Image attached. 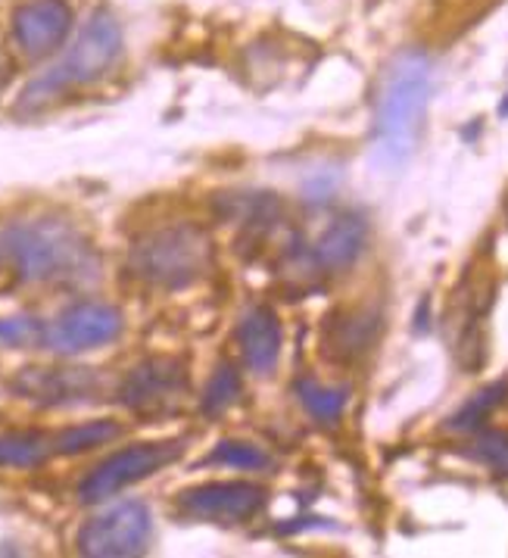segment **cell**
<instances>
[{"instance_id": "cell-5", "label": "cell", "mask_w": 508, "mask_h": 558, "mask_svg": "<svg viewBox=\"0 0 508 558\" xmlns=\"http://www.w3.org/2000/svg\"><path fill=\"white\" fill-rule=\"evenodd\" d=\"M154 536V514L144 502L129 499L90 518L78 531V553L90 558H129L147 553Z\"/></svg>"}, {"instance_id": "cell-22", "label": "cell", "mask_w": 508, "mask_h": 558, "mask_svg": "<svg viewBox=\"0 0 508 558\" xmlns=\"http://www.w3.org/2000/svg\"><path fill=\"white\" fill-rule=\"evenodd\" d=\"M45 340V325L32 315H10L0 318V350H20Z\"/></svg>"}, {"instance_id": "cell-8", "label": "cell", "mask_w": 508, "mask_h": 558, "mask_svg": "<svg viewBox=\"0 0 508 558\" xmlns=\"http://www.w3.org/2000/svg\"><path fill=\"white\" fill-rule=\"evenodd\" d=\"M266 506V490L250 481H213L199 484L178 496V512L181 518L203 521V524H221V527H238L256 518Z\"/></svg>"}, {"instance_id": "cell-17", "label": "cell", "mask_w": 508, "mask_h": 558, "mask_svg": "<svg viewBox=\"0 0 508 558\" xmlns=\"http://www.w3.org/2000/svg\"><path fill=\"white\" fill-rule=\"evenodd\" d=\"M508 400V380L486 384L484 390H477L462 409L449 418V430H477L486 418Z\"/></svg>"}, {"instance_id": "cell-1", "label": "cell", "mask_w": 508, "mask_h": 558, "mask_svg": "<svg viewBox=\"0 0 508 558\" xmlns=\"http://www.w3.org/2000/svg\"><path fill=\"white\" fill-rule=\"evenodd\" d=\"M3 256L25 284H88L100 271L94 244L63 219H32L10 228Z\"/></svg>"}, {"instance_id": "cell-15", "label": "cell", "mask_w": 508, "mask_h": 558, "mask_svg": "<svg viewBox=\"0 0 508 558\" xmlns=\"http://www.w3.org/2000/svg\"><path fill=\"white\" fill-rule=\"evenodd\" d=\"M53 456V437L38 430L0 434V469H35Z\"/></svg>"}, {"instance_id": "cell-21", "label": "cell", "mask_w": 508, "mask_h": 558, "mask_svg": "<svg viewBox=\"0 0 508 558\" xmlns=\"http://www.w3.org/2000/svg\"><path fill=\"white\" fill-rule=\"evenodd\" d=\"M213 465H228V469L241 471H266L271 465V456L263 452L253 444H241V440H225L219 447L213 449V456L206 459Z\"/></svg>"}, {"instance_id": "cell-14", "label": "cell", "mask_w": 508, "mask_h": 558, "mask_svg": "<svg viewBox=\"0 0 508 558\" xmlns=\"http://www.w3.org/2000/svg\"><path fill=\"white\" fill-rule=\"evenodd\" d=\"M380 318L372 310H343L328 318L325 337H322V350L331 359L340 362H353L365 356L375 343Z\"/></svg>"}, {"instance_id": "cell-7", "label": "cell", "mask_w": 508, "mask_h": 558, "mask_svg": "<svg viewBox=\"0 0 508 558\" xmlns=\"http://www.w3.org/2000/svg\"><path fill=\"white\" fill-rule=\"evenodd\" d=\"M188 390H191V384H188L184 365L178 359L156 356L134 365L125 375V380L119 384V400L137 415L156 418V415L178 412Z\"/></svg>"}, {"instance_id": "cell-2", "label": "cell", "mask_w": 508, "mask_h": 558, "mask_svg": "<svg viewBox=\"0 0 508 558\" xmlns=\"http://www.w3.org/2000/svg\"><path fill=\"white\" fill-rule=\"evenodd\" d=\"M431 60L419 50L402 53L387 69L375 112V147L384 166H402L415 154L431 100Z\"/></svg>"}, {"instance_id": "cell-3", "label": "cell", "mask_w": 508, "mask_h": 558, "mask_svg": "<svg viewBox=\"0 0 508 558\" xmlns=\"http://www.w3.org/2000/svg\"><path fill=\"white\" fill-rule=\"evenodd\" d=\"M122 45H125V38H122L119 20L112 16L110 10H94L88 23L82 25L78 38L66 50V57L57 60L47 72H41L38 78H32L25 85L23 97H20L23 110H38V107L57 100L66 90L100 82L119 63Z\"/></svg>"}, {"instance_id": "cell-12", "label": "cell", "mask_w": 508, "mask_h": 558, "mask_svg": "<svg viewBox=\"0 0 508 558\" xmlns=\"http://www.w3.org/2000/svg\"><path fill=\"white\" fill-rule=\"evenodd\" d=\"M365 244H368V225H365V219L353 216V213L340 216V219H334L325 228V234L312 246V266L322 268V271H343V268H350L362 256Z\"/></svg>"}, {"instance_id": "cell-13", "label": "cell", "mask_w": 508, "mask_h": 558, "mask_svg": "<svg viewBox=\"0 0 508 558\" xmlns=\"http://www.w3.org/2000/svg\"><path fill=\"white\" fill-rule=\"evenodd\" d=\"M241 340L243 362L250 372L256 375H271L278 368V359H281V322L278 315L271 313L268 306H256L250 310L246 318L241 322Z\"/></svg>"}, {"instance_id": "cell-9", "label": "cell", "mask_w": 508, "mask_h": 558, "mask_svg": "<svg viewBox=\"0 0 508 558\" xmlns=\"http://www.w3.org/2000/svg\"><path fill=\"white\" fill-rule=\"evenodd\" d=\"M119 335H122V315L112 306L75 303L47 325L41 343L57 356H78L97 347H107Z\"/></svg>"}, {"instance_id": "cell-4", "label": "cell", "mask_w": 508, "mask_h": 558, "mask_svg": "<svg viewBox=\"0 0 508 558\" xmlns=\"http://www.w3.org/2000/svg\"><path fill=\"white\" fill-rule=\"evenodd\" d=\"M213 241L197 225H169L134 241L129 268L134 278L159 291H181L197 284L213 268Z\"/></svg>"}, {"instance_id": "cell-18", "label": "cell", "mask_w": 508, "mask_h": 558, "mask_svg": "<svg viewBox=\"0 0 508 558\" xmlns=\"http://www.w3.org/2000/svg\"><path fill=\"white\" fill-rule=\"evenodd\" d=\"M119 434H122V427L116 422H88V425L66 427L53 437V456H78V452L110 444Z\"/></svg>"}, {"instance_id": "cell-19", "label": "cell", "mask_w": 508, "mask_h": 558, "mask_svg": "<svg viewBox=\"0 0 508 558\" xmlns=\"http://www.w3.org/2000/svg\"><path fill=\"white\" fill-rule=\"evenodd\" d=\"M241 393L243 384L241 375H238V368H234V365H219L216 375L206 384V393H203V400H199V409H203V415L216 418L225 409H231L234 402L241 400Z\"/></svg>"}, {"instance_id": "cell-23", "label": "cell", "mask_w": 508, "mask_h": 558, "mask_svg": "<svg viewBox=\"0 0 508 558\" xmlns=\"http://www.w3.org/2000/svg\"><path fill=\"white\" fill-rule=\"evenodd\" d=\"M506 216H508V201H506Z\"/></svg>"}, {"instance_id": "cell-20", "label": "cell", "mask_w": 508, "mask_h": 558, "mask_svg": "<svg viewBox=\"0 0 508 558\" xmlns=\"http://www.w3.org/2000/svg\"><path fill=\"white\" fill-rule=\"evenodd\" d=\"M464 456L481 462L484 469H489V474L508 477V430H496V427L481 430L474 444L464 449Z\"/></svg>"}, {"instance_id": "cell-16", "label": "cell", "mask_w": 508, "mask_h": 558, "mask_svg": "<svg viewBox=\"0 0 508 558\" xmlns=\"http://www.w3.org/2000/svg\"><path fill=\"white\" fill-rule=\"evenodd\" d=\"M297 397L303 402V409L310 412V418H315L318 425L331 427L347 412L350 387H325V384H315V380L303 378L297 380Z\"/></svg>"}, {"instance_id": "cell-11", "label": "cell", "mask_w": 508, "mask_h": 558, "mask_svg": "<svg viewBox=\"0 0 508 558\" xmlns=\"http://www.w3.org/2000/svg\"><path fill=\"white\" fill-rule=\"evenodd\" d=\"M13 390L38 405H78L100 393V378L90 368H25Z\"/></svg>"}, {"instance_id": "cell-6", "label": "cell", "mask_w": 508, "mask_h": 558, "mask_svg": "<svg viewBox=\"0 0 508 558\" xmlns=\"http://www.w3.org/2000/svg\"><path fill=\"white\" fill-rule=\"evenodd\" d=\"M181 452H184V440L137 444V447L119 449L78 484V499L82 502H104L110 496H119L125 487H132L159 469L172 465L176 459H181Z\"/></svg>"}, {"instance_id": "cell-10", "label": "cell", "mask_w": 508, "mask_h": 558, "mask_svg": "<svg viewBox=\"0 0 508 558\" xmlns=\"http://www.w3.org/2000/svg\"><path fill=\"white\" fill-rule=\"evenodd\" d=\"M72 23L66 0H28L13 13V41L28 60H45L66 45Z\"/></svg>"}]
</instances>
